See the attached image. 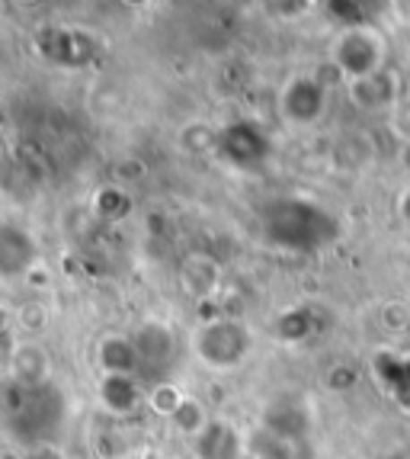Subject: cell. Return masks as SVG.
<instances>
[{"mask_svg": "<svg viewBox=\"0 0 410 459\" xmlns=\"http://www.w3.org/2000/svg\"><path fill=\"white\" fill-rule=\"evenodd\" d=\"M391 132H395L397 138H401L404 145H410V97H401L395 103V109H391Z\"/></svg>", "mask_w": 410, "mask_h": 459, "instance_id": "obj_14", "label": "cell"}, {"mask_svg": "<svg viewBox=\"0 0 410 459\" xmlns=\"http://www.w3.org/2000/svg\"><path fill=\"white\" fill-rule=\"evenodd\" d=\"M209 421H212V411H209V405H205L196 392H186L180 405L174 408V414L167 418V428L180 437L183 444H186V440H192V437H196Z\"/></svg>", "mask_w": 410, "mask_h": 459, "instance_id": "obj_11", "label": "cell"}, {"mask_svg": "<svg viewBox=\"0 0 410 459\" xmlns=\"http://www.w3.org/2000/svg\"><path fill=\"white\" fill-rule=\"evenodd\" d=\"M180 283L192 299L212 296L215 286H218V267H215L212 257H202V254H196V257H190V261L183 264Z\"/></svg>", "mask_w": 410, "mask_h": 459, "instance_id": "obj_12", "label": "cell"}, {"mask_svg": "<svg viewBox=\"0 0 410 459\" xmlns=\"http://www.w3.org/2000/svg\"><path fill=\"white\" fill-rule=\"evenodd\" d=\"M298 453H302L298 444H289V440L266 434L260 428L251 434V459H302Z\"/></svg>", "mask_w": 410, "mask_h": 459, "instance_id": "obj_13", "label": "cell"}, {"mask_svg": "<svg viewBox=\"0 0 410 459\" xmlns=\"http://www.w3.org/2000/svg\"><path fill=\"white\" fill-rule=\"evenodd\" d=\"M26 459H68V453L61 450V444H42L26 446Z\"/></svg>", "mask_w": 410, "mask_h": 459, "instance_id": "obj_15", "label": "cell"}, {"mask_svg": "<svg viewBox=\"0 0 410 459\" xmlns=\"http://www.w3.org/2000/svg\"><path fill=\"white\" fill-rule=\"evenodd\" d=\"M350 97L359 109H369V113H381V109H395L397 87L395 77L388 71H379V74L359 77V81H350Z\"/></svg>", "mask_w": 410, "mask_h": 459, "instance_id": "obj_10", "label": "cell"}, {"mask_svg": "<svg viewBox=\"0 0 410 459\" xmlns=\"http://www.w3.org/2000/svg\"><path fill=\"white\" fill-rule=\"evenodd\" d=\"M190 459H251V430L225 414H212L192 440H186Z\"/></svg>", "mask_w": 410, "mask_h": 459, "instance_id": "obj_5", "label": "cell"}, {"mask_svg": "<svg viewBox=\"0 0 410 459\" xmlns=\"http://www.w3.org/2000/svg\"><path fill=\"white\" fill-rule=\"evenodd\" d=\"M93 395L99 414L113 421H129L148 408V385L141 383V376H97Z\"/></svg>", "mask_w": 410, "mask_h": 459, "instance_id": "obj_6", "label": "cell"}, {"mask_svg": "<svg viewBox=\"0 0 410 459\" xmlns=\"http://www.w3.org/2000/svg\"><path fill=\"white\" fill-rule=\"evenodd\" d=\"M404 219H407V222H410V193H407V196H404Z\"/></svg>", "mask_w": 410, "mask_h": 459, "instance_id": "obj_17", "label": "cell"}, {"mask_svg": "<svg viewBox=\"0 0 410 459\" xmlns=\"http://www.w3.org/2000/svg\"><path fill=\"white\" fill-rule=\"evenodd\" d=\"M93 367L97 376H141L135 341L129 331H107L93 341Z\"/></svg>", "mask_w": 410, "mask_h": 459, "instance_id": "obj_9", "label": "cell"}, {"mask_svg": "<svg viewBox=\"0 0 410 459\" xmlns=\"http://www.w3.org/2000/svg\"><path fill=\"white\" fill-rule=\"evenodd\" d=\"M327 113V87L318 77H292L279 93V116L289 126H318Z\"/></svg>", "mask_w": 410, "mask_h": 459, "instance_id": "obj_7", "label": "cell"}, {"mask_svg": "<svg viewBox=\"0 0 410 459\" xmlns=\"http://www.w3.org/2000/svg\"><path fill=\"white\" fill-rule=\"evenodd\" d=\"M129 334L135 341L141 376H151V383L174 379V369L186 353V341H180V334L164 318H141L135 328H129Z\"/></svg>", "mask_w": 410, "mask_h": 459, "instance_id": "obj_3", "label": "cell"}, {"mask_svg": "<svg viewBox=\"0 0 410 459\" xmlns=\"http://www.w3.org/2000/svg\"><path fill=\"white\" fill-rule=\"evenodd\" d=\"M138 459H170L167 453H158V450H148V453H141Z\"/></svg>", "mask_w": 410, "mask_h": 459, "instance_id": "obj_16", "label": "cell"}, {"mask_svg": "<svg viewBox=\"0 0 410 459\" xmlns=\"http://www.w3.org/2000/svg\"><path fill=\"white\" fill-rule=\"evenodd\" d=\"M7 395H4V418H7V440L20 446H42L58 444L64 428H68V395L46 383H16L7 379Z\"/></svg>", "mask_w": 410, "mask_h": 459, "instance_id": "obj_1", "label": "cell"}, {"mask_svg": "<svg viewBox=\"0 0 410 459\" xmlns=\"http://www.w3.org/2000/svg\"><path fill=\"white\" fill-rule=\"evenodd\" d=\"M260 337L241 315H209L186 334V353L199 363V369L212 376L241 373L257 357Z\"/></svg>", "mask_w": 410, "mask_h": 459, "instance_id": "obj_2", "label": "cell"}, {"mask_svg": "<svg viewBox=\"0 0 410 459\" xmlns=\"http://www.w3.org/2000/svg\"><path fill=\"white\" fill-rule=\"evenodd\" d=\"M257 428L266 434L282 437L289 444L302 446L314 430V405L312 398L302 395V392H276L273 398H266L263 408H260Z\"/></svg>", "mask_w": 410, "mask_h": 459, "instance_id": "obj_4", "label": "cell"}, {"mask_svg": "<svg viewBox=\"0 0 410 459\" xmlns=\"http://www.w3.org/2000/svg\"><path fill=\"white\" fill-rule=\"evenodd\" d=\"M334 65L350 77V81H359V77L385 71V48H381V42L372 36V32L350 30L340 42H337Z\"/></svg>", "mask_w": 410, "mask_h": 459, "instance_id": "obj_8", "label": "cell"}]
</instances>
